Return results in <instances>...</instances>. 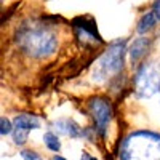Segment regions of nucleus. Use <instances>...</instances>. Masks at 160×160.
I'll list each match as a JSON object with an SVG mask.
<instances>
[{
    "instance_id": "nucleus-1",
    "label": "nucleus",
    "mask_w": 160,
    "mask_h": 160,
    "mask_svg": "<svg viewBox=\"0 0 160 160\" xmlns=\"http://www.w3.org/2000/svg\"><path fill=\"white\" fill-rule=\"evenodd\" d=\"M15 40L22 53L35 59L47 58L53 55L58 48L56 32L47 24L35 21L21 24L15 34Z\"/></svg>"
},
{
    "instance_id": "nucleus-2",
    "label": "nucleus",
    "mask_w": 160,
    "mask_h": 160,
    "mask_svg": "<svg viewBox=\"0 0 160 160\" xmlns=\"http://www.w3.org/2000/svg\"><path fill=\"white\" fill-rule=\"evenodd\" d=\"M120 160H160V133L151 130L131 131L122 141Z\"/></svg>"
},
{
    "instance_id": "nucleus-3",
    "label": "nucleus",
    "mask_w": 160,
    "mask_h": 160,
    "mask_svg": "<svg viewBox=\"0 0 160 160\" xmlns=\"http://www.w3.org/2000/svg\"><path fill=\"white\" fill-rule=\"evenodd\" d=\"M125 53H127V40L118 38L111 42L108 50L102 51L99 58L96 59L91 78L95 82H104V80L114 75H118L123 69Z\"/></svg>"
},
{
    "instance_id": "nucleus-4",
    "label": "nucleus",
    "mask_w": 160,
    "mask_h": 160,
    "mask_svg": "<svg viewBox=\"0 0 160 160\" xmlns=\"http://www.w3.org/2000/svg\"><path fill=\"white\" fill-rule=\"evenodd\" d=\"M133 83H135L136 98H152L155 93H160V69L155 66V62H142L138 66Z\"/></svg>"
},
{
    "instance_id": "nucleus-5",
    "label": "nucleus",
    "mask_w": 160,
    "mask_h": 160,
    "mask_svg": "<svg viewBox=\"0 0 160 160\" xmlns=\"http://www.w3.org/2000/svg\"><path fill=\"white\" fill-rule=\"evenodd\" d=\"M88 106V111L95 120V130L99 136H106L109 128V123L112 120L114 115V109H112V104L111 101L106 98V96H93L88 99L87 102Z\"/></svg>"
},
{
    "instance_id": "nucleus-6",
    "label": "nucleus",
    "mask_w": 160,
    "mask_h": 160,
    "mask_svg": "<svg viewBox=\"0 0 160 160\" xmlns=\"http://www.w3.org/2000/svg\"><path fill=\"white\" fill-rule=\"evenodd\" d=\"M71 26L75 32V37L83 47H98L104 40L98 32V24L93 16H77L71 21Z\"/></svg>"
},
{
    "instance_id": "nucleus-7",
    "label": "nucleus",
    "mask_w": 160,
    "mask_h": 160,
    "mask_svg": "<svg viewBox=\"0 0 160 160\" xmlns=\"http://www.w3.org/2000/svg\"><path fill=\"white\" fill-rule=\"evenodd\" d=\"M53 127H55V130L58 133H61V135H64V136L74 138V139L87 136V131L72 118H58L56 122L53 123Z\"/></svg>"
},
{
    "instance_id": "nucleus-8",
    "label": "nucleus",
    "mask_w": 160,
    "mask_h": 160,
    "mask_svg": "<svg viewBox=\"0 0 160 160\" xmlns=\"http://www.w3.org/2000/svg\"><path fill=\"white\" fill-rule=\"evenodd\" d=\"M151 43H152V40L148 38V37H138V38H135V42L131 43V47L128 50L130 62L133 64V68H135V64H138V61L141 58L146 56V53H148L149 48H151Z\"/></svg>"
},
{
    "instance_id": "nucleus-9",
    "label": "nucleus",
    "mask_w": 160,
    "mask_h": 160,
    "mask_svg": "<svg viewBox=\"0 0 160 160\" xmlns=\"http://www.w3.org/2000/svg\"><path fill=\"white\" fill-rule=\"evenodd\" d=\"M13 125H15L16 130H22L29 133L31 130L40 128V120L32 114H18L13 118Z\"/></svg>"
},
{
    "instance_id": "nucleus-10",
    "label": "nucleus",
    "mask_w": 160,
    "mask_h": 160,
    "mask_svg": "<svg viewBox=\"0 0 160 160\" xmlns=\"http://www.w3.org/2000/svg\"><path fill=\"white\" fill-rule=\"evenodd\" d=\"M157 21H158V19H157V16L154 15V11L151 10V11H148V13H144V15L139 18L136 31H138L139 34H146L148 31L154 29V26L157 24Z\"/></svg>"
},
{
    "instance_id": "nucleus-11",
    "label": "nucleus",
    "mask_w": 160,
    "mask_h": 160,
    "mask_svg": "<svg viewBox=\"0 0 160 160\" xmlns=\"http://www.w3.org/2000/svg\"><path fill=\"white\" fill-rule=\"evenodd\" d=\"M43 144L51 152H59V149H61V141L56 133H53V131H47L43 135Z\"/></svg>"
},
{
    "instance_id": "nucleus-12",
    "label": "nucleus",
    "mask_w": 160,
    "mask_h": 160,
    "mask_svg": "<svg viewBox=\"0 0 160 160\" xmlns=\"http://www.w3.org/2000/svg\"><path fill=\"white\" fill-rule=\"evenodd\" d=\"M13 130H15V125L8 117H2L0 118V135L7 136V135H13Z\"/></svg>"
},
{
    "instance_id": "nucleus-13",
    "label": "nucleus",
    "mask_w": 160,
    "mask_h": 160,
    "mask_svg": "<svg viewBox=\"0 0 160 160\" xmlns=\"http://www.w3.org/2000/svg\"><path fill=\"white\" fill-rule=\"evenodd\" d=\"M28 131H22V130H13V141H15V144L18 146H22L26 141H28Z\"/></svg>"
},
{
    "instance_id": "nucleus-14",
    "label": "nucleus",
    "mask_w": 160,
    "mask_h": 160,
    "mask_svg": "<svg viewBox=\"0 0 160 160\" xmlns=\"http://www.w3.org/2000/svg\"><path fill=\"white\" fill-rule=\"evenodd\" d=\"M21 157L22 160H43V157L35 151H21Z\"/></svg>"
},
{
    "instance_id": "nucleus-15",
    "label": "nucleus",
    "mask_w": 160,
    "mask_h": 160,
    "mask_svg": "<svg viewBox=\"0 0 160 160\" xmlns=\"http://www.w3.org/2000/svg\"><path fill=\"white\" fill-rule=\"evenodd\" d=\"M152 11H154V15L157 16V19L160 21V0H154V5H152Z\"/></svg>"
},
{
    "instance_id": "nucleus-16",
    "label": "nucleus",
    "mask_w": 160,
    "mask_h": 160,
    "mask_svg": "<svg viewBox=\"0 0 160 160\" xmlns=\"http://www.w3.org/2000/svg\"><path fill=\"white\" fill-rule=\"evenodd\" d=\"M78 160H98L96 157H93L91 154H88V152H82V157H80Z\"/></svg>"
},
{
    "instance_id": "nucleus-17",
    "label": "nucleus",
    "mask_w": 160,
    "mask_h": 160,
    "mask_svg": "<svg viewBox=\"0 0 160 160\" xmlns=\"http://www.w3.org/2000/svg\"><path fill=\"white\" fill-rule=\"evenodd\" d=\"M53 160H68V158H64L61 155H55V157H53Z\"/></svg>"
}]
</instances>
